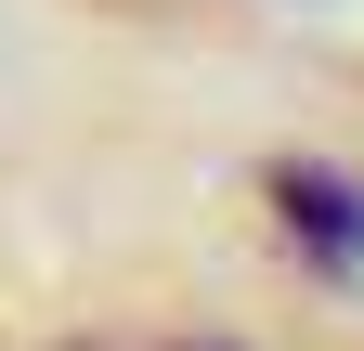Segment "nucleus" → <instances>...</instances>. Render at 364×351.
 Here are the masks:
<instances>
[{
  "mask_svg": "<svg viewBox=\"0 0 364 351\" xmlns=\"http://www.w3.org/2000/svg\"><path fill=\"white\" fill-rule=\"evenodd\" d=\"M273 195V234L299 260H326V274H364V169H326V156H273L260 169Z\"/></svg>",
  "mask_w": 364,
  "mask_h": 351,
  "instance_id": "nucleus-1",
  "label": "nucleus"
},
{
  "mask_svg": "<svg viewBox=\"0 0 364 351\" xmlns=\"http://www.w3.org/2000/svg\"><path fill=\"white\" fill-rule=\"evenodd\" d=\"M182 351H221V338H182Z\"/></svg>",
  "mask_w": 364,
  "mask_h": 351,
  "instance_id": "nucleus-2",
  "label": "nucleus"
}]
</instances>
